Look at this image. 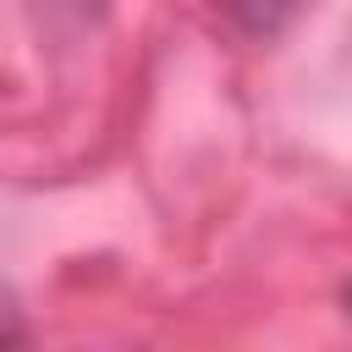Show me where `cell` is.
<instances>
[{
	"mask_svg": "<svg viewBox=\"0 0 352 352\" xmlns=\"http://www.w3.org/2000/svg\"><path fill=\"white\" fill-rule=\"evenodd\" d=\"M242 38H275V33H286L314 0H209Z\"/></svg>",
	"mask_w": 352,
	"mask_h": 352,
	"instance_id": "1",
	"label": "cell"
},
{
	"mask_svg": "<svg viewBox=\"0 0 352 352\" xmlns=\"http://www.w3.org/2000/svg\"><path fill=\"white\" fill-rule=\"evenodd\" d=\"M28 341V324H22V308H16V297L0 286V346H22Z\"/></svg>",
	"mask_w": 352,
	"mask_h": 352,
	"instance_id": "2",
	"label": "cell"
},
{
	"mask_svg": "<svg viewBox=\"0 0 352 352\" xmlns=\"http://www.w3.org/2000/svg\"><path fill=\"white\" fill-rule=\"evenodd\" d=\"M346 314H352V292H346Z\"/></svg>",
	"mask_w": 352,
	"mask_h": 352,
	"instance_id": "3",
	"label": "cell"
}]
</instances>
